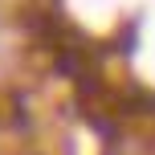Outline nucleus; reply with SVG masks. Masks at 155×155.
Returning <instances> with one entry per match:
<instances>
[]
</instances>
